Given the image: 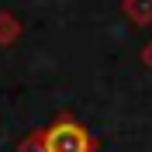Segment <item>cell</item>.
Wrapping results in <instances>:
<instances>
[{"mask_svg": "<svg viewBox=\"0 0 152 152\" xmlns=\"http://www.w3.org/2000/svg\"><path fill=\"white\" fill-rule=\"evenodd\" d=\"M38 135H42V152H94L97 149L90 132L69 114L48 121L45 128H38Z\"/></svg>", "mask_w": 152, "mask_h": 152, "instance_id": "6da1fadb", "label": "cell"}, {"mask_svg": "<svg viewBox=\"0 0 152 152\" xmlns=\"http://www.w3.org/2000/svg\"><path fill=\"white\" fill-rule=\"evenodd\" d=\"M121 10L135 24H152V0H121Z\"/></svg>", "mask_w": 152, "mask_h": 152, "instance_id": "7a4b0ae2", "label": "cell"}, {"mask_svg": "<svg viewBox=\"0 0 152 152\" xmlns=\"http://www.w3.org/2000/svg\"><path fill=\"white\" fill-rule=\"evenodd\" d=\"M18 152H42V135H38V132H31L28 138L21 142V149H18Z\"/></svg>", "mask_w": 152, "mask_h": 152, "instance_id": "3957f363", "label": "cell"}, {"mask_svg": "<svg viewBox=\"0 0 152 152\" xmlns=\"http://www.w3.org/2000/svg\"><path fill=\"white\" fill-rule=\"evenodd\" d=\"M142 59H145V66L152 69V42H149V45H145V52H142Z\"/></svg>", "mask_w": 152, "mask_h": 152, "instance_id": "277c9868", "label": "cell"}]
</instances>
